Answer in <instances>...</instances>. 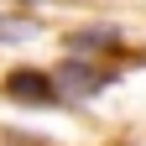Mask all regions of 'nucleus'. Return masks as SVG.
I'll use <instances>...</instances> for the list:
<instances>
[{"label":"nucleus","instance_id":"2","mask_svg":"<svg viewBox=\"0 0 146 146\" xmlns=\"http://www.w3.org/2000/svg\"><path fill=\"white\" fill-rule=\"evenodd\" d=\"M5 94L11 99H58V78L52 73H36V68H16L5 78Z\"/></svg>","mask_w":146,"mask_h":146},{"label":"nucleus","instance_id":"4","mask_svg":"<svg viewBox=\"0 0 146 146\" xmlns=\"http://www.w3.org/2000/svg\"><path fill=\"white\" fill-rule=\"evenodd\" d=\"M42 31L31 21V16H0V42H31V36Z\"/></svg>","mask_w":146,"mask_h":146},{"label":"nucleus","instance_id":"1","mask_svg":"<svg viewBox=\"0 0 146 146\" xmlns=\"http://www.w3.org/2000/svg\"><path fill=\"white\" fill-rule=\"evenodd\" d=\"M52 78H58V94L63 99H89V94H99V89L110 84V73L89 68V63H63V68H52Z\"/></svg>","mask_w":146,"mask_h":146},{"label":"nucleus","instance_id":"3","mask_svg":"<svg viewBox=\"0 0 146 146\" xmlns=\"http://www.w3.org/2000/svg\"><path fill=\"white\" fill-rule=\"evenodd\" d=\"M73 52H104V47H120V31L115 26H89V31H78L68 42Z\"/></svg>","mask_w":146,"mask_h":146}]
</instances>
